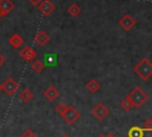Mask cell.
<instances>
[{
  "instance_id": "9a60e30c",
  "label": "cell",
  "mask_w": 152,
  "mask_h": 137,
  "mask_svg": "<svg viewBox=\"0 0 152 137\" xmlns=\"http://www.w3.org/2000/svg\"><path fill=\"white\" fill-rule=\"evenodd\" d=\"M127 136L128 137H142L144 136V130H142V127H139V126H132L128 130Z\"/></svg>"
},
{
  "instance_id": "7402d4cb",
  "label": "cell",
  "mask_w": 152,
  "mask_h": 137,
  "mask_svg": "<svg viewBox=\"0 0 152 137\" xmlns=\"http://www.w3.org/2000/svg\"><path fill=\"white\" fill-rule=\"evenodd\" d=\"M28 2H30L33 7H38V6H39V4L42 2V0H28Z\"/></svg>"
},
{
  "instance_id": "6da1fadb",
  "label": "cell",
  "mask_w": 152,
  "mask_h": 137,
  "mask_svg": "<svg viewBox=\"0 0 152 137\" xmlns=\"http://www.w3.org/2000/svg\"><path fill=\"white\" fill-rule=\"evenodd\" d=\"M134 73L141 79V80H147L152 76V62L144 57L141 58L135 66H134Z\"/></svg>"
},
{
  "instance_id": "4316f807",
  "label": "cell",
  "mask_w": 152,
  "mask_h": 137,
  "mask_svg": "<svg viewBox=\"0 0 152 137\" xmlns=\"http://www.w3.org/2000/svg\"><path fill=\"white\" fill-rule=\"evenodd\" d=\"M1 91H2V89H1V85H0V92H1Z\"/></svg>"
},
{
  "instance_id": "d4e9b609",
  "label": "cell",
  "mask_w": 152,
  "mask_h": 137,
  "mask_svg": "<svg viewBox=\"0 0 152 137\" xmlns=\"http://www.w3.org/2000/svg\"><path fill=\"white\" fill-rule=\"evenodd\" d=\"M97 137H106V136H104V135H99Z\"/></svg>"
},
{
  "instance_id": "d6986e66",
  "label": "cell",
  "mask_w": 152,
  "mask_h": 137,
  "mask_svg": "<svg viewBox=\"0 0 152 137\" xmlns=\"http://www.w3.org/2000/svg\"><path fill=\"white\" fill-rule=\"evenodd\" d=\"M142 130L144 131H152V119L151 118L144 120V123H142Z\"/></svg>"
},
{
  "instance_id": "ffe728a7",
  "label": "cell",
  "mask_w": 152,
  "mask_h": 137,
  "mask_svg": "<svg viewBox=\"0 0 152 137\" xmlns=\"http://www.w3.org/2000/svg\"><path fill=\"white\" fill-rule=\"evenodd\" d=\"M65 108H66V105H65L64 102H59V104L56 105V111H57V113H58L59 116H62V114L64 113Z\"/></svg>"
},
{
  "instance_id": "e0dca14e",
  "label": "cell",
  "mask_w": 152,
  "mask_h": 137,
  "mask_svg": "<svg viewBox=\"0 0 152 137\" xmlns=\"http://www.w3.org/2000/svg\"><path fill=\"white\" fill-rule=\"evenodd\" d=\"M120 106H121V108H122L125 112H128V111H131V110L133 108V104H132V101L129 100V98H128V96H126V98L121 101Z\"/></svg>"
},
{
  "instance_id": "8992f818",
  "label": "cell",
  "mask_w": 152,
  "mask_h": 137,
  "mask_svg": "<svg viewBox=\"0 0 152 137\" xmlns=\"http://www.w3.org/2000/svg\"><path fill=\"white\" fill-rule=\"evenodd\" d=\"M56 6L51 0H42V2L38 6V11L44 15V17H49L50 14H52V12H55Z\"/></svg>"
},
{
  "instance_id": "4fadbf2b",
  "label": "cell",
  "mask_w": 152,
  "mask_h": 137,
  "mask_svg": "<svg viewBox=\"0 0 152 137\" xmlns=\"http://www.w3.org/2000/svg\"><path fill=\"white\" fill-rule=\"evenodd\" d=\"M86 87H87V89H88L89 93H96L100 89V83H99V81L96 79H91V80H89L87 82V86Z\"/></svg>"
},
{
  "instance_id": "52a82bcc",
  "label": "cell",
  "mask_w": 152,
  "mask_h": 137,
  "mask_svg": "<svg viewBox=\"0 0 152 137\" xmlns=\"http://www.w3.org/2000/svg\"><path fill=\"white\" fill-rule=\"evenodd\" d=\"M118 23H119V25H120L124 30H126V31L132 30V29L134 27V25H135V20H134V18H133L131 14H128V13L124 14V15L119 19Z\"/></svg>"
},
{
  "instance_id": "603a6c76",
  "label": "cell",
  "mask_w": 152,
  "mask_h": 137,
  "mask_svg": "<svg viewBox=\"0 0 152 137\" xmlns=\"http://www.w3.org/2000/svg\"><path fill=\"white\" fill-rule=\"evenodd\" d=\"M4 63H5V57H4V56H2V54L0 52V67H1Z\"/></svg>"
},
{
  "instance_id": "3957f363",
  "label": "cell",
  "mask_w": 152,
  "mask_h": 137,
  "mask_svg": "<svg viewBox=\"0 0 152 137\" xmlns=\"http://www.w3.org/2000/svg\"><path fill=\"white\" fill-rule=\"evenodd\" d=\"M19 88V83L13 79V77H8L5 80V82L1 85V89L10 96H13L15 94V92Z\"/></svg>"
},
{
  "instance_id": "ac0fdd59",
  "label": "cell",
  "mask_w": 152,
  "mask_h": 137,
  "mask_svg": "<svg viewBox=\"0 0 152 137\" xmlns=\"http://www.w3.org/2000/svg\"><path fill=\"white\" fill-rule=\"evenodd\" d=\"M31 68H32V70H33L34 73L39 74V73H42V71H43V69H44V63H43L42 61L37 60V61H34V62L32 63Z\"/></svg>"
},
{
  "instance_id": "277c9868",
  "label": "cell",
  "mask_w": 152,
  "mask_h": 137,
  "mask_svg": "<svg viewBox=\"0 0 152 137\" xmlns=\"http://www.w3.org/2000/svg\"><path fill=\"white\" fill-rule=\"evenodd\" d=\"M62 117L68 124H74L81 117V113L74 106H66V108H65L64 113L62 114Z\"/></svg>"
},
{
  "instance_id": "ba28073f",
  "label": "cell",
  "mask_w": 152,
  "mask_h": 137,
  "mask_svg": "<svg viewBox=\"0 0 152 137\" xmlns=\"http://www.w3.org/2000/svg\"><path fill=\"white\" fill-rule=\"evenodd\" d=\"M19 56H20L23 60L30 62V61H33V60L36 58L37 52H36L34 49H32L31 46L26 45V46H24V48H21V49L19 50Z\"/></svg>"
},
{
  "instance_id": "5bb4252c",
  "label": "cell",
  "mask_w": 152,
  "mask_h": 137,
  "mask_svg": "<svg viewBox=\"0 0 152 137\" xmlns=\"http://www.w3.org/2000/svg\"><path fill=\"white\" fill-rule=\"evenodd\" d=\"M19 98H20L21 101H24V102H30V101L33 99V93L31 92V89H28V88H24V89L20 92Z\"/></svg>"
},
{
  "instance_id": "44dd1931",
  "label": "cell",
  "mask_w": 152,
  "mask_h": 137,
  "mask_svg": "<svg viewBox=\"0 0 152 137\" xmlns=\"http://www.w3.org/2000/svg\"><path fill=\"white\" fill-rule=\"evenodd\" d=\"M20 137H37V136H36V133H34L32 130L27 129V130H25V131L20 135Z\"/></svg>"
},
{
  "instance_id": "2e32d148",
  "label": "cell",
  "mask_w": 152,
  "mask_h": 137,
  "mask_svg": "<svg viewBox=\"0 0 152 137\" xmlns=\"http://www.w3.org/2000/svg\"><path fill=\"white\" fill-rule=\"evenodd\" d=\"M68 13L69 15L71 17H78L81 14V7L77 5V4H71L69 7H68Z\"/></svg>"
},
{
  "instance_id": "7c38bea8",
  "label": "cell",
  "mask_w": 152,
  "mask_h": 137,
  "mask_svg": "<svg viewBox=\"0 0 152 137\" xmlns=\"http://www.w3.org/2000/svg\"><path fill=\"white\" fill-rule=\"evenodd\" d=\"M8 43H10V45H11L12 48H14V49H19V48L23 45L24 39L21 38V36H20V35L14 33V35H12V36L10 37Z\"/></svg>"
},
{
  "instance_id": "484cf974",
  "label": "cell",
  "mask_w": 152,
  "mask_h": 137,
  "mask_svg": "<svg viewBox=\"0 0 152 137\" xmlns=\"http://www.w3.org/2000/svg\"><path fill=\"white\" fill-rule=\"evenodd\" d=\"M61 137H69V136H66V135H62Z\"/></svg>"
},
{
  "instance_id": "30bf717a",
  "label": "cell",
  "mask_w": 152,
  "mask_h": 137,
  "mask_svg": "<svg viewBox=\"0 0 152 137\" xmlns=\"http://www.w3.org/2000/svg\"><path fill=\"white\" fill-rule=\"evenodd\" d=\"M49 41H50V37H49V35H48L45 31H38V32L36 33V36H34V42H36V44H38L39 46L46 45V44L49 43Z\"/></svg>"
},
{
  "instance_id": "7a4b0ae2",
  "label": "cell",
  "mask_w": 152,
  "mask_h": 137,
  "mask_svg": "<svg viewBox=\"0 0 152 137\" xmlns=\"http://www.w3.org/2000/svg\"><path fill=\"white\" fill-rule=\"evenodd\" d=\"M127 96H128L129 100L132 101L133 107H141V106L145 104V101L148 99L147 93L144 92V89L140 88V87L133 88V89L129 92V94H128Z\"/></svg>"
},
{
  "instance_id": "8fae6325",
  "label": "cell",
  "mask_w": 152,
  "mask_h": 137,
  "mask_svg": "<svg viewBox=\"0 0 152 137\" xmlns=\"http://www.w3.org/2000/svg\"><path fill=\"white\" fill-rule=\"evenodd\" d=\"M58 95H59V92H58V89H57L56 87H53V86L48 87V88L45 89V92H44V96H45L49 101H53L55 99L58 98Z\"/></svg>"
},
{
  "instance_id": "5b68a950",
  "label": "cell",
  "mask_w": 152,
  "mask_h": 137,
  "mask_svg": "<svg viewBox=\"0 0 152 137\" xmlns=\"http://www.w3.org/2000/svg\"><path fill=\"white\" fill-rule=\"evenodd\" d=\"M91 113H93V116H94L96 119L103 120V119L109 114V110H108V107H107L104 104L99 102V104H96V105L93 107Z\"/></svg>"
},
{
  "instance_id": "9c48e42d",
  "label": "cell",
  "mask_w": 152,
  "mask_h": 137,
  "mask_svg": "<svg viewBox=\"0 0 152 137\" xmlns=\"http://www.w3.org/2000/svg\"><path fill=\"white\" fill-rule=\"evenodd\" d=\"M14 8V2L12 0H0V15L6 17L8 15Z\"/></svg>"
},
{
  "instance_id": "cb8c5ba5",
  "label": "cell",
  "mask_w": 152,
  "mask_h": 137,
  "mask_svg": "<svg viewBox=\"0 0 152 137\" xmlns=\"http://www.w3.org/2000/svg\"><path fill=\"white\" fill-rule=\"evenodd\" d=\"M106 137H115V135H113V133H108Z\"/></svg>"
},
{
  "instance_id": "83f0119b",
  "label": "cell",
  "mask_w": 152,
  "mask_h": 137,
  "mask_svg": "<svg viewBox=\"0 0 152 137\" xmlns=\"http://www.w3.org/2000/svg\"><path fill=\"white\" fill-rule=\"evenodd\" d=\"M0 18H1V15H0Z\"/></svg>"
}]
</instances>
